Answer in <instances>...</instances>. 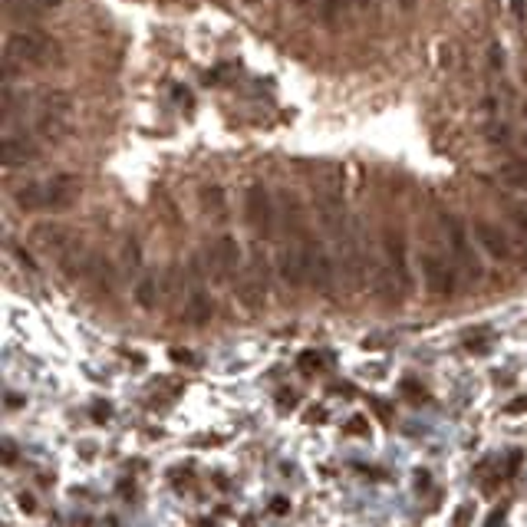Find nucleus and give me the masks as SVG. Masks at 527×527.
<instances>
[{
  "instance_id": "f257e3e1",
  "label": "nucleus",
  "mask_w": 527,
  "mask_h": 527,
  "mask_svg": "<svg viewBox=\"0 0 527 527\" xmlns=\"http://www.w3.org/2000/svg\"><path fill=\"white\" fill-rule=\"evenodd\" d=\"M83 182L76 175H53L44 182H27L13 192V201L20 211H63L79 198Z\"/></svg>"
},
{
  "instance_id": "f03ea898",
  "label": "nucleus",
  "mask_w": 527,
  "mask_h": 527,
  "mask_svg": "<svg viewBox=\"0 0 527 527\" xmlns=\"http://www.w3.org/2000/svg\"><path fill=\"white\" fill-rule=\"evenodd\" d=\"M60 56V46L40 30H17L7 36V63L46 66Z\"/></svg>"
},
{
  "instance_id": "7ed1b4c3",
  "label": "nucleus",
  "mask_w": 527,
  "mask_h": 527,
  "mask_svg": "<svg viewBox=\"0 0 527 527\" xmlns=\"http://www.w3.org/2000/svg\"><path fill=\"white\" fill-rule=\"evenodd\" d=\"M441 227H445L448 251H452V260H455V267H458V274H462L465 280H472V283L474 280H481L484 267H481V260H478V254H474V244L468 241L465 225L455 215H441Z\"/></svg>"
},
{
  "instance_id": "20e7f679",
  "label": "nucleus",
  "mask_w": 527,
  "mask_h": 527,
  "mask_svg": "<svg viewBox=\"0 0 527 527\" xmlns=\"http://www.w3.org/2000/svg\"><path fill=\"white\" fill-rule=\"evenodd\" d=\"M422 280H425V291L432 297H452L455 287H458V267H455V260H448V254H441V251L429 248L422 251Z\"/></svg>"
},
{
  "instance_id": "39448f33",
  "label": "nucleus",
  "mask_w": 527,
  "mask_h": 527,
  "mask_svg": "<svg viewBox=\"0 0 527 527\" xmlns=\"http://www.w3.org/2000/svg\"><path fill=\"white\" fill-rule=\"evenodd\" d=\"M379 254L386 260V267L392 270L402 283V291L412 293V274H409V251H406V237L402 231L392 225L382 227V237H379Z\"/></svg>"
},
{
  "instance_id": "423d86ee",
  "label": "nucleus",
  "mask_w": 527,
  "mask_h": 527,
  "mask_svg": "<svg viewBox=\"0 0 527 527\" xmlns=\"http://www.w3.org/2000/svg\"><path fill=\"white\" fill-rule=\"evenodd\" d=\"M244 218L248 225L254 227V234L270 237L274 234V225H277V205L264 185H251L248 194H244Z\"/></svg>"
},
{
  "instance_id": "0eeeda50",
  "label": "nucleus",
  "mask_w": 527,
  "mask_h": 527,
  "mask_svg": "<svg viewBox=\"0 0 527 527\" xmlns=\"http://www.w3.org/2000/svg\"><path fill=\"white\" fill-rule=\"evenodd\" d=\"M307 283H310L316 293L330 297L336 287V267H333V258L330 251L323 248L320 241L307 237Z\"/></svg>"
},
{
  "instance_id": "6e6552de",
  "label": "nucleus",
  "mask_w": 527,
  "mask_h": 527,
  "mask_svg": "<svg viewBox=\"0 0 527 527\" xmlns=\"http://www.w3.org/2000/svg\"><path fill=\"white\" fill-rule=\"evenodd\" d=\"M277 270H280V280L287 287H293V291L307 283V237H293L291 244L280 251Z\"/></svg>"
},
{
  "instance_id": "1a4fd4ad",
  "label": "nucleus",
  "mask_w": 527,
  "mask_h": 527,
  "mask_svg": "<svg viewBox=\"0 0 527 527\" xmlns=\"http://www.w3.org/2000/svg\"><path fill=\"white\" fill-rule=\"evenodd\" d=\"M474 237L488 258L495 260H511L514 258V241L507 237V231H501V225H491V221H474Z\"/></svg>"
},
{
  "instance_id": "9d476101",
  "label": "nucleus",
  "mask_w": 527,
  "mask_h": 527,
  "mask_svg": "<svg viewBox=\"0 0 527 527\" xmlns=\"http://www.w3.org/2000/svg\"><path fill=\"white\" fill-rule=\"evenodd\" d=\"M211 267H215V274L221 280L237 274V267H241V244H237L231 234L215 241V248H211Z\"/></svg>"
},
{
  "instance_id": "9b49d317",
  "label": "nucleus",
  "mask_w": 527,
  "mask_h": 527,
  "mask_svg": "<svg viewBox=\"0 0 527 527\" xmlns=\"http://www.w3.org/2000/svg\"><path fill=\"white\" fill-rule=\"evenodd\" d=\"M36 159H40V149H36L33 139H27V135H7L4 139V165L7 168H20V165H30Z\"/></svg>"
},
{
  "instance_id": "f8f14e48",
  "label": "nucleus",
  "mask_w": 527,
  "mask_h": 527,
  "mask_svg": "<svg viewBox=\"0 0 527 527\" xmlns=\"http://www.w3.org/2000/svg\"><path fill=\"white\" fill-rule=\"evenodd\" d=\"M237 300L248 310H260L264 300H267V277H260L258 270H248L241 283H237Z\"/></svg>"
},
{
  "instance_id": "ddd939ff",
  "label": "nucleus",
  "mask_w": 527,
  "mask_h": 527,
  "mask_svg": "<svg viewBox=\"0 0 527 527\" xmlns=\"http://www.w3.org/2000/svg\"><path fill=\"white\" fill-rule=\"evenodd\" d=\"M33 241H36V244H40L46 254H56V258H60V254H63V251L73 244L76 237L69 234L63 225H36V227H33Z\"/></svg>"
},
{
  "instance_id": "4468645a",
  "label": "nucleus",
  "mask_w": 527,
  "mask_h": 527,
  "mask_svg": "<svg viewBox=\"0 0 527 527\" xmlns=\"http://www.w3.org/2000/svg\"><path fill=\"white\" fill-rule=\"evenodd\" d=\"M36 132L44 135L46 142H63L69 132H73V122L69 116H56V112H40L36 119Z\"/></svg>"
},
{
  "instance_id": "2eb2a0df",
  "label": "nucleus",
  "mask_w": 527,
  "mask_h": 527,
  "mask_svg": "<svg viewBox=\"0 0 527 527\" xmlns=\"http://www.w3.org/2000/svg\"><path fill=\"white\" fill-rule=\"evenodd\" d=\"M211 316H215L211 297L201 291H194L192 297H188V303H185V320L192 323V326H205V323H211Z\"/></svg>"
},
{
  "instance_id": "dca6fc26",
  "label": "nucleus",
  "mask_w": 527,
  "mask_h": 527,
  "mask_svg": "<svg viewBox=\"0 0 527 527\" xmlns=\"http://www.w3.org/2000/svg\"><path fill=\"white\" fill-rule=\"evenodd\" d=\"M353 4L356 0H320V4H316V17H320L323 27L336 30V27L346 20V13H349Z\"/></svg>"
},
{
  "instance_id": "f3484780",
  "label": "nucleus",
  "mask_w": 527,
  "mask_h": 527,
  "mask_svg": "<svg viewBox=\"0 0 527 527\" xmlns=\"http://www.w3.org/2000/svg\"><path fill=\"white\" fill-rule=\"evenodd\" d=\"M201 211H205L211 221H225L227 201H225V192H221L218 185H205V188H201Z\"/></svg>"
},
{
  "instance_id": "a211bd4d",
  "label": "nucleus",
  "mask_w": 527,
  "mask_h": 527,
  "mask_svg": "<svg viewBox=\"0 0 527 527\" xmlns=\"http://www.w3.org/2000/svg\"><path fill=\"white\" fill-rule=\"evenodd\" d=\"M4 4L11 17H36V13L60 7V0H4Z\"/></svg>"
},
{
  "instance_id": "6ab92c4d",
  "label": "nucleus",
  "mask_w": 527,
  "mask_h": 527,
  "mask_svg": "<svg viewBox=\"0 0 527 527\" xmlns=\"http://www.w3.org/2000/svg\"><path fill=\"white\" fill-rule=\"evenodd\" d=\"M135 303L142 310H155L159 307V280L152 274H142L139 283H135Z\"/></svg>"
},
{
  "instance_id": "aec40b11",
  "label": "nucleus",
  "mask_w": 527,
  "mask_h": 527,
  "mask_svg": "<svg viewBox=\"0 0 527 527\" xmlns=\"http://www.w3.org/2000/svg\"><path fill=\"white\" fill-rule=\"evenodd\" d=\"M511 225H514V248L527 254V205H511Z\"/></svg>"
},
{
  "instance_id": "412c9836",
  "label": "nucleus",
  "mask_w": 527,
  "mask_h": 527,
  "mask_svg": "<svg viewBox=\"0 0 527 527\" xmlns=\"http://www.w3.org/2000/svg\"><path fill=\"white\" fill-rule=\"evenodd\" d=\"M44 112H56V116H69L73 112V99L66 96V93H60V89H53V93H46L44 96Z\"/></svg>"
},
{
  "instance_id": "4be33fe9",
  "label": "nucleus",
  "mask_w": 527,
  "mask_h": 527,
  "mask_svg": "<svg viewBox=\"0 0 527 527\" xmlns=\"http://www.w3.org/2000/svg\"><path fill=\"white\" fill-rule=\"evenodd\" d=\"M89 280H96L99 287H112V264H109L106 258H96V254H93V260H89V274H86Z\"/></svg>"
},
{
  "instance_id": "5701e85b",
  "label": "nucleus",
  "mask_w": 527,
  "mask_h": 527,
  "mask_svg": "<svg viewBox=\"0 0 527 527\" xmlns=\"http://www.w3.org/2000/svg\"><path fill=\"white\" fill-rule=\"evenodd\" d=\"M501 182L514 185V188H527V161H511L501 168Z\"/></svg>"
},
{
  "instance_id": "b1692460",
  "label": "nucleus",
  "mask_w": 527,
  "mask_h": 527,
  "mask_svg": "<svg viewBox=\"0 0 527 527\" xmlns=\"http://www.w3.org/2000/svg\"><path fill=\"white\" fill-rule=\"evenodd\" d=\"M122 258H126V267H132V270L139 267V264H142L139 241H132V237H129V241H126V248H122Z\"/></svg>"
},
{
  "instance_id": "393cba45",
  "label": "nucleus",
  "mask_w": 527,
  "mask_h": 527,
  "mask_svg": "<svg viewBox=\"0 0 527 527\" xmlns=\"http://www.w3.org/2000/svg\"><path fill=\"white\" fill-rule=\"evenodd\" d=\"M484 132H488V139L495 142V145H505V142H507V135H511V129H507L505 122H491V126H488V129H484Z\"/></svg>"
},
{
  "instance_id": "a878e982",
  "label": "nucleus",
  "mask_w": 527,
  "mask_h": 527,
  "mask_svg": "<svg viewBox=\"0 0 527 527\" xmlns=\"http://www.w3.org/2000/svg\"><path fill=\"white\" fill-rule=\"evenodd\" d=\"M488 53H491V69H505V50H501V46L498 44H491V50H488Z\"/></svg>"
},
{
  "instance_id": "bb28decb",
  "label": "nucleus",
  "mask_w": 527,
  "mask_h": 527,
  "mask_svg": "<svg viewBox=\"0 0 527 527\" xmlns=\"http://www.w3.org/2000/svg\"><path fill=\"white\" fill-rule=\"evenodd\" d=\"M356 7L366 13H379V0H356Z\"/></svg>"
},
{
  "instance_id": "cd10ccee",
  "label": "nucleus",
  "mask_w": 527,
  "mask_h": 527,
  "mask_svg": "<svg viewBox=\"0 0 527 527\" xmlns=\"http://www.w3.org/2000/svg\"><path fill=\"white\" fill-rule=\"evenodd\" d=\"M511 13H514V20H524V0H511Z\"/></svg>"
},
{
  "instance_id": "c85d7f7f",
  "label": "nucleus",
  "mask_w": 527,
  "mask_h": 527,
  "mask_svg": "<svg viewBox=\"0 0 527 527\" xmlns=\"http://www.w3.org/2000/svg\"><path fill=\"white\" fill-rule=\"evenodd\" d=\"M521 409H527V396H524V399H514V402L507 406V412H511V415H517Z\"/></svg>"
},
{
  "instance_id": "c756f323",
  "label": "nucleus",
  "mask_w": 527,
  "mask_h": 527,
  "mask_svg": "<svg viewBox=\"0 0 527 527\" xmlns=\"http://www.w3.org/2000/svg\"><path fill=\"white\" fill-rule=\"evenodd\" d=\"M346 429H349V432H369V425H366L363 419H353L349 425H346Z\"/></svg>"
},
{
  "instance_id": "7c9ffc66",
  "label": "nucleus",
  "mask_w": 527,
  "mask_h": 527,
  "mask_svg": "<svg viewBox=\"0 0 527 527\" xmlns=\"http://www.w3.org/2000/svg\"><path fill=\"white\" fill-rule=\"evenodd\" d=\"M175 99L185 102V106H192V93H185V89H175Z\"/></svg>"
},
{
  "instance_id": "2f4dec72",
  "label": "nucleus",
  "mask_w": 527,
  "mask_h": 527,
  "mask_svg": "<svg viewBox=\"0 0 527 527\" xmlns=\"http://www.w3.org/2000/svg\"><path fill=\"white\" fill-rule=\"evenodd\" d=\"M415 4H419V0H399V7H402V11H412Z\"/></svg>"
},
{
  "instance_id": "473e14b6",
  "label": "nucleus",
  "mask_w": 527,
  "mask_h": 527,
  "mask_svg": "<svg viewBox=\"0 0 527 527\" xmlns=\"http://www.w3.org/2000/svg\"><path fill=\"white\" fill-rule=\"evenodd\" d=\"M20 507H27V511H30V507H33V498H30V495H20Z\"/></svg>"
},
{
  "instance_id": "72a5a7b5",
  "label": "nucleus",
  "mask_w": 527,
  "mask_h": 527,
  "mask_svg": "<svg viewBox=\"0 0 527 527\" xmlns=\"http://www.w3.org/2000/svg\"><path fill=\"white\" fill-rule=\"evenodd\" d=\"M521 152H524V159H527V132L521 135Z\"/></svg>"
},
{
  "instance_id": "f704fd0d",
  "label": "nucleus",
  "mask_w": 527,
  "mask_h": 527,
  "mask_svg": "<svg viewBox=\"0 0 527 527\" xmlns=\"http://www.w3.org/2000/svg\"><path fill=\"white\" fill-rule=\"evenodd\" d=\"M244 4H248V7H258V4H264V0H244Z\"/></svg>"
},
{
  "instance_id": "c9c22d12",
  "label": "nucleus",
  "mask_w": 527,
  "mask_h": 527,
  "mask_svg": "<svg viewBox=\"0 0 527 527\" xmlns=\"http://www.w3.org/2000/svg\"><path fill=\"white\" fill-rule=\"evenodd\" d=\"M297 4H300V7H307V4H313V0H297Z\"/></svg>"
},
{
  "instance_id": "e433bc0d",
  "label": "nucleus",
  "mask_w": 527,
  "mask_h": 527,
  "mask_svg": "<svg viewBox=\"0 0 527 527\" xmlns=\"http://www.w3.org/2000/svg\"><path fill=\"white\" fill-rule=\"evenodd\" d=\"M521 112H524V119H527V102H524V106H521Z\"/></svg>"
}]
</instances>
